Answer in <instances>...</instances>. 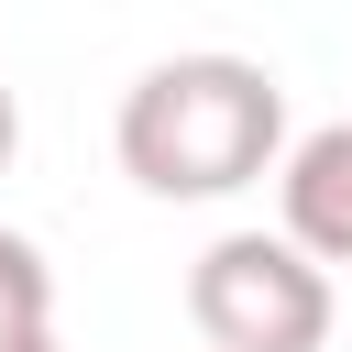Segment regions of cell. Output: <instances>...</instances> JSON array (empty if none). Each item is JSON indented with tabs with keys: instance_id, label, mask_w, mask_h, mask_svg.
I'll return each mask as SVG.
<instances>
[{
	"instance_id": "cell-1",
	"label": "cell",
	"mask_w": 352,
	"mask_h": 352,
	"mask_svg": "<svg viewBox=\"0 0 352 352\" xmlns=\"http://www.w3.org/2000/svg\"><path fill=\"white\" fill-rule=\"evenodd\" d=\"M110 154H121V176L143 198H242L286 154V88H275V66H253L231 44L154 55L121 88Z\"/></svg>"
},
{
	"instance_id": "cell-2",
	"label": "cell",
	"mask_w": 352,
	"mask_h": 352,
	"mask_svg": "<svg viewBox=\"0 0 352 352\" xmlns=\"http://www.w3.org/2000/svg\"><path fill=\"white\" fill-rule=\"evenodd\" d=\"M198 352H319L330 341V264L286 231H220L187 264Z\"/></svg>"
},
{
	"instance_id": "cell-3",
	"label": "cell",
	"mask_w": 352,
	"mask_h": 352,
	"mask_svg": "<svg viewBox=\"0 0 352 352\" xmlns=\"http://www.w3.org/2000/svg\"><path fill=\"white\" fill-rule=\"evenodd\" d=\"M275 231L308 242L319 264H352V121H319L308 143L275 154Z\"/></svg>"
},
{
	"instance_id": "cell-4",
	"label": "cell",
	"mask_w": 352,
	"mask_h": 352,
	"mask_svg": "<svg viewBox=\"0 0 352 352\" xmlns=\"http://www.w3.org/2000/svg\"><path fill=\"white\" fill-rule=\"evenodd\" d=\"M0 352H55V264L33 231H0Z\"/></svg>"
},
{
	"instance_id": "cell-5",
	"label": "cell",
	"mask_w": 352,
	"mask_h": 352,
	"mask_svg": "<svg viewBox=\"0 0 352 352\" xmlns=\"http://www.w3.org/2000/svg\"><path fill=\"white\" fill-rule=\"evenodd\" d=\"M11 154H22V99H11V77H0V176H11Z\"/></svg>"
}]
</instances>
